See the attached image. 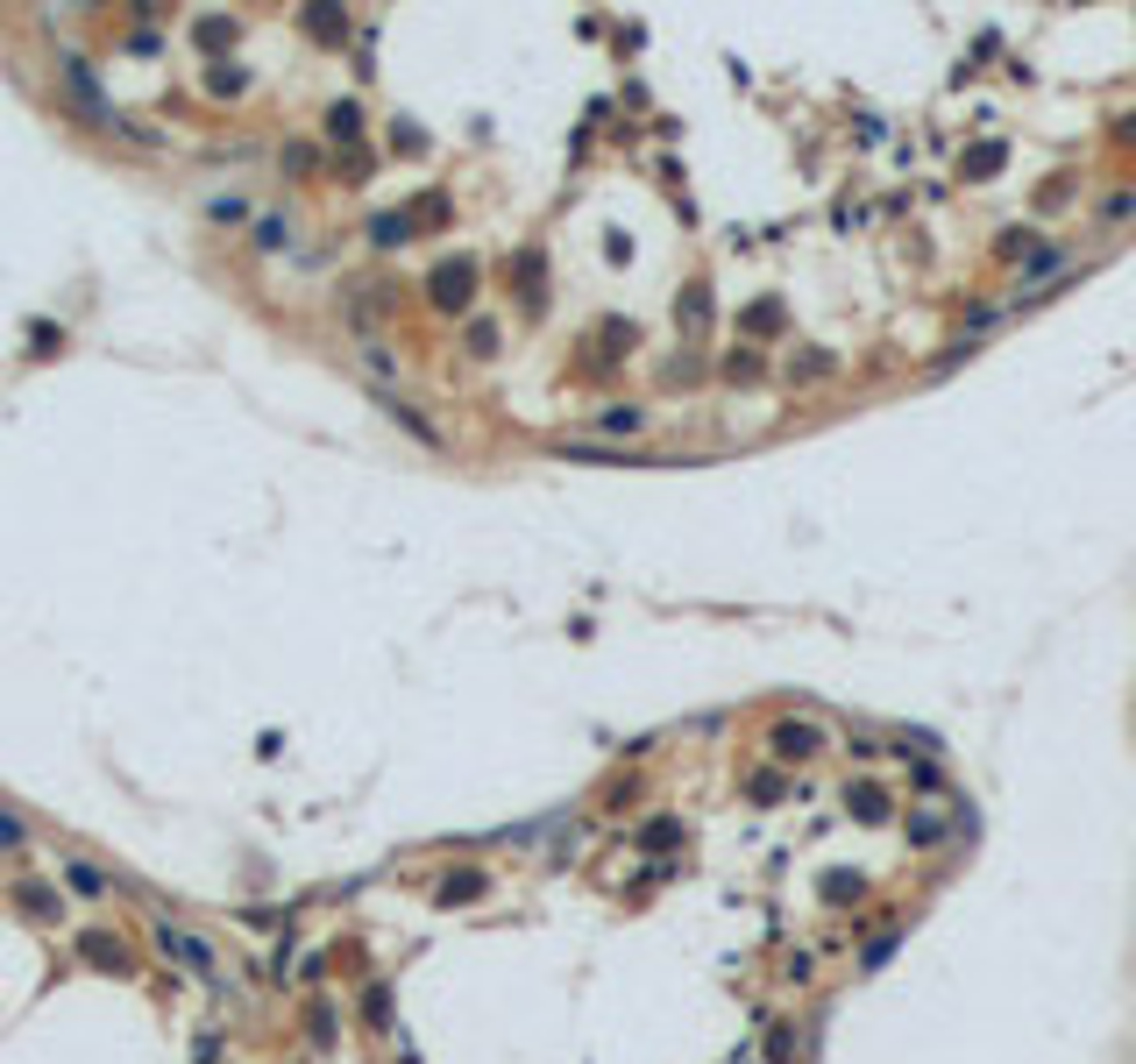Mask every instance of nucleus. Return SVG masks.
I'll return each instance as SVG.
<instances>
[{
	"label": "nucleus",
	"instance_id": "f257e3e1",
	"mask_svg": "<svg viewBox=\"0 0 1136 1064\" xmlns=\"http://www.w3.org/2000/svg\"><path fill=\"white\" fill-rule=\"evenodd\" d=\"M469 298H476V263H469V256H447V263L434 270V306H440V313H462Z\"/></svg>",
	"mask_w": 1136,
	"mask_h": 1064
},
{
	"label": "nucleus",
	"instance_id": "f03ea898",
	"mask_svg": "<svg viewBox=\"0 0 1136 1064\" xmlns=\"http://www.w3.org/2000/svg\"><path fill=\"white\" fill-rule=\"evenodd\" d=\"M1059 278H1072V249H1037L1023 263V298H1044V284H1059Z\"/></svg>",
	"mask_w": 1136,
	"mask_h": 1064
},
{
	"label": "nucleus",
	"instance_id": "7ed1b4c3",
	"mask_svg": "<svg viewBox=\"0 0 1136 1064\" xmlns=\"http://www.w3.org/2000/svg\"><path fill=\"white\" fill-rule=\"evenodd\" d=\"M767 745H774V759H817V752H824V732H817V724H796V717H789V724H774V738H767Z\"/></svg>",
	"mask_w": 1136,
	"mask_h": 1064
},
{
	"label": "nucleus",
	"instance_id": "20e7f679",
	"mask_svg": "<svg viewBox=\"0 0 1136 1064\" xmlns=\"http://www.w3.org/2000/svg\"><path fill=\"white\" fill-rule=\"evenodd\" d=\"M846 802H852L859 824H888V795H881L874 781H852V787H846Z\"/></svg>",
	"mask_w": 1136,
	"mask_h": 1064
},
{
	"label": "nucleus",
	"instance_id": "39448f33",
	"mask_svg": "<svg viewBox=\"0 0 1136 1064\" xmlns=\"http://www.w3.org/2000/svg\"><path fill=\"white\" fill-rule=\"evenodd\" d=\"M859 894H866L859 873H824V901H831V908H846V901H859Z\"/></svg>",
	"mask_w": 1136,
	"mask_h": 1064
},
{
	"label": "nucleus",
	"instance_id": "423d86ee",
	"mask_svg": "<svg viewBox=\"0 0 1136 1064\" xmlns=\"http://www.w3.org/2000/svg\"><path fill=\"white\" fill-rule=\"evenodd\" d=\"M895 944H903V930H881L874 944H859V972H881V965L895 958Z\"/></svg>",
	"mask_w": 1136,
	"mask_h": 1064
},
{
	"label": "nucleus",
	"instance_id": "0eeeda50",
	"mask_svg": "<svg viewBox=\"0 0 1136 1064\" xmlns=\"http://www.w3.org/2000/svg\"><path fill=\"white\" fill-rule=\"evenodd\" d=\"M640 844H646V851H675V844H682V824H675V816H653V824L640 831Z\"/></svg>",
	"mask_w": 1136,
	"mask_h": 1064
},
{
	"label": "nucleus",
	"instance_id": "6e6552de",
	"mask_svg": "<svg viewBox=\"0 0 1136 1064\" xmlns=\"http://www.w3.org/2000/svg\"><path fill=\"white\" fill-rule=\"evenodd\" d=\"M596 426H604V433H640L646 412L640 405H611V412H596Z\"/></svg>",
	"mask_w": 1136,
	"mask_h": 1064
},
{
	"label": "nucleus",
	"instance_id": "1a4fd4ad",
	"mask_svg": "<svg viewBox=\"0 0 1136 1064\" xmlns=\"http://www.w3.org/2000/svg\"><path fill=\"white\" fill-rule=\"evenodd\" d=\"M945 837V809H916L909 816V844H938Z\"/></svg>",
	"mask_w": 1136,
	"mask_h": 1064
},
{
	"label": "nucleus",
	"instance_id": "9d476101",
	"mask_svg": "<svg viewBox=\"0 0 1136 1064\" xmlns=\"http://www.w3.org/2000/svg\"><path fill=\"white\" fill-rule=\"evenodd\" d=\"M355 128H363V114H355V107H348V100H341V107H335V114H327V135H335V142H348V135H355Z\"/></svg>",
	"mask_w": 1136,
	"mask_h": 1064
},
{
	"label": "nucleus",
	"instance_id": "9b49d317",
	"mask_svg": "<svg viewBox=\"0 0 1136 1064\" xmlns=\"http://www.w3.org/2000/svg\"><path fill=\"white\" fill-rule=\"evenodd\" d=\"M476 887H484V873H455V880L440 887V901H462V894H476Z\"/></svg>",
	"mask_w": 1136,
	"mask_h": 1064
},
{
	"label": "nucleus",
	"instance_id": "f8f14e48",
	"mask_svg": "<svg viewBox=\"0 0 1136 1064\" xmlns=\"http://www.w3.org/2000/svg\"><path fill=\"white\" fill-rule=\"evenodd\" d=\"M306 22H313V36H327V43H335V36H341V28H348V22H341V15H327V8H313V15H306Z\"/></svg>",
	"mask_w": 1136,
	"mask_h": 1064
},
{
	"label": "nucleus",
	"instance_id": "ddd939ff",
	"mask_svg": "<svg viewBox=\"0 0 1136 1064\" xmlns=\"http://www.w3.org/2000/svg\"><path fill=\"white\" fill-rule=\"evenodd\" d=\"M377 241H384V249H391V241H405V213H384V221H377Z\"/></svg>",
	"mask_w": 1136,
	"mask_h": 1064
},
{
	"label": "nucleus",
	"instance_id": "4468645a",
	"mask_svg": "<svg viewBox=\"0 0 1136 1064\" xmlns=\"http://www.w3.org/2000/svg\"><path fill=\"white\" fill-rule=\"evenodd\" d=\"M767 1057H774V1064L796 1057V1037H789V1029H774V1037H767Z\"/></svg>",
	"mask_w": 1136,
	"mask_h": 1064
},
{
	"label": "nucleus",
	"instance_id": "2eb2a0df",
	"mask_svg": "<svg viewBox=\"0 0 1136 1064\" xmlns=\"http://www.w3.org/2000/svg\"><path fill=\"white\" fill-rule=\"evenodd\" d=\"M995 164H1002V142H988V149H973V164H966V171L980 177V171H995Z\"/></svg>",
	"mask_w": 1136,
	"mask_h": 1064
}]
</instances>
